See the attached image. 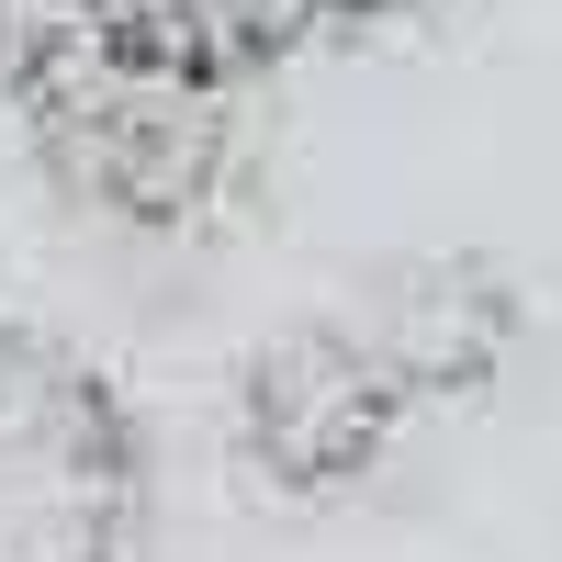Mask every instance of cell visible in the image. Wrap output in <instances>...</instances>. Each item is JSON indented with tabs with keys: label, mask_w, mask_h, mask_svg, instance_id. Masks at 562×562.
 <instances>
[{
	"label": "cell",
	"mask_w": 562,
	"mask_h": 562,
	"mask_svg": "<svg viewBox=\"0 0 562 562\" xmlns=\"http://www.w3.org/2000/svg\"><path fill=\"white\" fill-rule=\"evenodd\" d=\"M518 349H529L518 270L484 248H416L248 338L214 405V450L248 506L326 518L371 495L428 428L495 405Z\"/></svg>",
	"instance_id": "6da1fadb"
},
{
	"label": "cell",
	"mask_w": 562,
	"mask_h": 562,
	"mask_svg": "<svg viewBox=\"0 0 562 562\" xmlns=\"http://www.w3.org/2000/svg\"><path fill=\"white\" fill-rule=\"evenodd\" d=\"M0 135L68 214L147 248H203L237 225L270 158V102L203 79H23Z\"/></svg>",
	"instance_id": "7a4b0ae2"
},
{
	"label": "cell",
	"mask_w": 562,
	"mask_h": 562,
	"mask_svg": "<svg viewBox=\"0 0 562 562\" xmlns=\"http://www.w3.org/2000/svg\"><path fill=\"white\" fill-rule=\"evenodd\" d=\"M450 0H0V102L23 79H203L281 102V79L405 45Z\"/></svg>",
	"instance_id": "3957f363"
},
{
	"label": "cell",
	"mask_w": 562,
	"mask_h": 562,
	"mask_svg": "<svg viewBox=\"0 0 562 562\" xmlns=\"http://www.w3.org/2000/svg\"><path fill=\"white\" fill-rule=\"evenodd\" d=\"M147 416L57 326L0 315V562H147Z\"/></svg>",
	"instance_id": "277c9868"
}]
</instances>
